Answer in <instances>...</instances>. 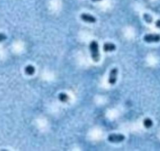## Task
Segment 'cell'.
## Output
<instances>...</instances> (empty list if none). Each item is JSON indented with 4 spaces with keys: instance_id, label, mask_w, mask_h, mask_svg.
<instances>
[{
    "instance_id": "obj_1",
    "label": "cell",
    "mask_w": 160,
    "mask_h": 151,
    "mask_svg": "<svg viewBox=\"0 0 160 151\" xmlns=\"http://www.w3.org/2000/svg\"><path fill=\"white\" fill-rule=\"evenodd\" d=\"M89 50L91 53V57L94 61H98L100 60V53H99V46L97 41L93 40L89 44Z\"/></svg>"
},
{
    "instance_id": "obj_2",
    "label": "cell",
    "mask_w": 160,
    "mask_h": 151,
    "mask_svg": "<svg viewBox=\"0 0 160 151\" xmlns=\"http://www.w3.org/2000/svg\"><path fill=\"white\" fill-rule=\"evenodd\" d=\"M125 136L122 134H111L108 137V140L109 142H114V143H118L124 141Z\"/></svg>"
},
{
    "instance_id": "obj_3",
    "label": "cell",
    "mask_w": 160,
    "mask_h": 151,
    "mask_svg": "<svg viewBox=\"0 0 160 151\" xmlns=\"http://www.w3.org/2000/svg\"><path fill=\"white\" fill-rule=\"evenodd\" d=\"M144 40L146 43H158L160 41L159 34H148L144 35Z\"/></svg>"
},
{
    "instance_id": "obj_4",
    "label": "cell",
    "mask_w": 160,
    "mask_h": 151,
    "mask_svg": "<svg viewBox=\"0 0 160 151\" xmlns=\"http://www.w3.org/2000/svg\"><path fill=\"white\" fill-rule=\"evenodd\" d=\"M118 72H119V70H118L117 68H113V69L111 70L108 78V83L111 85H114L116 83Z\"/></svg>"
},
{
    "instance_id": "obj_5",
    "label": "cell",
    "mask_w": 160,
    "mask_h": 151,
    "mask_svg": "<svg viewBox=\"0 0 160 151\" xmlns=\"http://www.w3.org/2000/svg\"><path fill=\"white\" fill-rule=\"evenodd\" d=\"M80 18L83 21L88 22V23H95L97 21V19H96L95 17L89 14H82L81 16H80Z\"/></svg>"
},
{
    "instance_id": "obj_6",
    "label": "cell",
    "mask_w": 160,
    "mask_h": 151,
    "mask_svg": "<svg viewBox=\"0 0 160 151\" xmlns=\"http://www.w3.org/2000/svg\"><path fill=\"white\" fill-rule=\"evenodd\" d=\"M116 49V46L112 43H105L103 46V50L104 52H111L114 51Z\"/></svg>"
},
{
    "instance_id": "obj_7",
    "label": "cell",
    "mask_w": 160,
    "mask_h": 151,
    "mask_svg": "<svg viewBox=\"0 0 160 151\" xmlns=\"http://www.w3.org/2000/svg\"><path fill=\"white\" fill-rule=\"evenodd\" d=\"M24 72H25L27 75L32 76L34 75V73H35V67L33 65H27L25 67Z\"/></svg>"
},
{
    "instance_id": "obj_8",
    "label": "cell",
    "mask_w": 160,
    "mask_h": 151,
    "mask_svg": "<svg viewBox=\"0 0 160 151\" xmlns=\"http://www.w3.org/2000/svg\"><path fill=\"white\" fill-rule=\"evenodd\" d=\"M58 99L60 102H67L69 100L68 95L65 93H60L58 95Z\"/></svg>"
},
{
    "instance_id": "obj_9",
    "label": "cell",
    "mask_w": 160,
    "mask_h": 151,
    "mask_svg": "<svg viewBox=\"0 0 160 151\" xmlns=\"http://www.w3.org/2000/svg\"><path fill=\"white\" fill-rule=\"evenodd\" d=\"M143 124L144 126L146 128H152V125H153V122H152V120L150 119V118H145V119L144 120Z\"/></svg>"
},
{
    "instance_id": "obj_10",
    "label": "cell",
    "mask_w": 160,
    "mask_h": 151,
    "mask_svg": "<svg viewBox=\"0 0 160 151\" xmlns=\"http://www.w3.org/2000/svg\"><path fill=\"white\" fill-rule=\"evenodd\" d=\"M143 17L144 20H145L146 22H148V23H152V20H153L152 16H150L148 14H144L143 15Z\"/></svg>"
},
{
    "instance_id": "obj_11",
    "label": "cell",
    "mask_w": 160,
    "mask_h": 151,
    "mask_svg": "<svg viewBox=\"0 0 160 151\" xmlns=\"http://www.w3.org/2000/svg\"><path fill=\"white\" fill-rule=\"evenodd\" d=\"M5 39H6V35L3 33H0V42L4 41Z\"/></svg>"
},
{
    "instance_id": "obj_12",
    "label": "cell",
    "mask_w": 160,
    "mask_h": 151,
    "mask_svg": "<svg viewBox=\"0 0 160 151\" xmlns=\"http://www.w3.org/2000/svg\"><path fill=\"white\" fill-rule=\"evenodd\" d=\"M155 26L160 29V20H156V22H155Z\"/></svg>"
},
{
    "instance_id": "obj_13",
    "label": "cell",
    "mask_w": 160,
    "mask_h": 151,
    "mask_svg": "<svg viewBox=\"0 0 160 151\" xmlns=\"http://www.w3.org/2000/svg\"><path fill=\"white\" fill-rule=\"evenodd\" d=\"M92 1H94V2H98V1H101V0H92Z\"/></svg>"
}]
</instances>
